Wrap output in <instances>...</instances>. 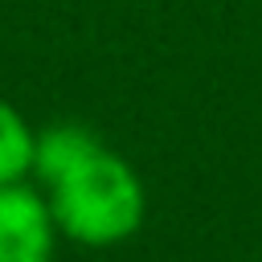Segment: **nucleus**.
<instances>
[{"mask_svg": "<svg viewBox=\"0 0 262 262\" xmlns=\"http://www.w3.org/2000/svg\"><path fill=\"white\" fill-rule=\"evenodd\" d=\"M33 139L37 131L25 123V115L0 98V184L33 176Z\"/></svg>", "mask_w": 262, "mask_h": 262, "instance_id": "nucleus-4", "label": "nucleus"}, {"mask_svg": "<svg viewBox=\"0 0 262 262\" xmlns=\"http://www.w3.org/2000/svg\"><path fill=\"white\" fill-rule=\"evenodd\" d=\"M49 209L61 237L90 250H106L139 233L147 217V192L123 156L98 147L49 184Z\"/></svg>", "mask_w": 262, "mask_h": 262, "instance_id": "nucleus-1", "label": "nucleus"}, {"mask_svg": "<svg viewBox=\"0 0 262 262\" xmlns=\"http://www.w3.org/2000/svg\"><path fill=\"white\" fill-rule=\"evenodd\" d=\"M57 221L49 196L25 180L0 184V262H53Z\"/></svg>", "mask_w": 262, "mask_h": 262, "instance_id": "nucleus-2", "label": "nucleus"}, {"mask_svg": "<svg viewBox=\"0 0 262 262\" xmlns=\"http://www.w3.org/2000/svg\"><path fill=\"white\" fill-rule=\"evenodd\" d=\"M98 147L102 143H98V135L90 127H82V123H49L33 139V176L49 188L70 168H78L86 156H94Z\"/></svg>", "mask_w": 262, "mask_h": 262, "instance_id": "nucleus-3", "label": "nucleus"}]
</instances>
